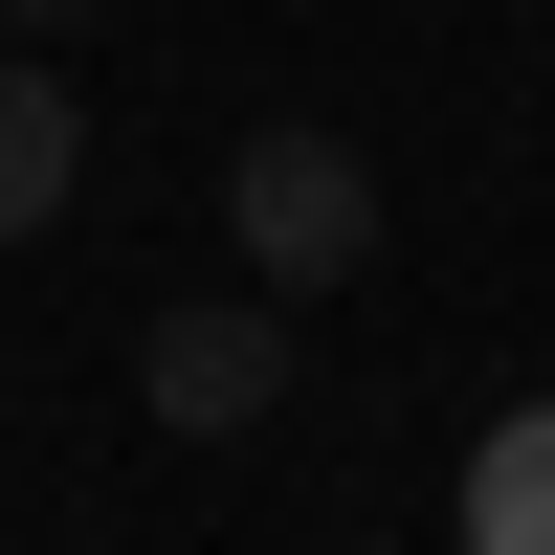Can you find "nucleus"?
<instances>
[{
    "instance_id": "nucleus-1",
    "label": "nucleus",
    "mask_w": 555,
    "mask_h": 555,
    "mask_svg": "<svg viewBox=\"0 0 555 555\" xmlns=\"http://www.w3.org/2000/svg\"><path fill=\"white\" fill-rule=\"evenodd\" d=\"M222 245H245L267 311H289V289H356V267H378V156H356L334 112H267L245 156H222Z\"/></svg>"
},
{
    "instance_id": "nucleus-2",
    "label": "nucleus",
    "mask_w": 555,
    "mask_h": 555,
    "mask_svg": "<svg viewBox=\"0 0 555 555\" xmlns=\"http://www.w3.org/2000/svg\"><path fill=\"white\" fill-rule=\"evenodd\" d=\"M133 400H156L178 444H245L267 400H289V311L267 289H178L156 334H133Z\"/></svg>"
},
{
    "instance_id": "nucleus-3",
    "label": "nucleus",
    "mask_w": 555,
    "mask_h": 555,
    "mask_svg": "<svg viewBox=\"0 0 555 555\" xmlns=\"http://www.w3.org/2000/svg\"><path fill=\"white\" fill-rule=\"evenodd\" d=\"M67 178H89L67 67H44V44H0V245H23V222H67Z\"/></svg>"
},
{
    "instance_id": "nucleus-4",
    "label": "nucleus",
    "mask_w": 555,
    "mask_h": 555,
    "mask_svg": "<svg viewBox=\"0 0 555 555\" xmlns=\"http://www.w3.org/2000/svg\"><path fill=\"white\" fill-rule=\"evenodd\" d=\"M467 555H555V400H512L467 444Z\"/></svg>"
},
{
    "instance_id": "nucleus-5",
    "label": "nucleus",
    "mask_w": 555,
    "mask_h": 555,
    "mask_svg": "<svg viewBox=\"0 0 555 555\" xmlns=\"http://www.w3.org/2000/svg\"><path fill=\"white\" fill-rule=\"evenodd\" d=\"M0 23H89V0H0Z\"/></svg>"
}]
</instances>
